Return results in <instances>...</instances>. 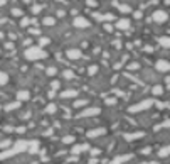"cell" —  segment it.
<instances>
[{
  "label": "cell",
  "instance_id": "obj_1",
  "mask_svg": "<svg viewBox=\"0 0 170 164\" xmlns=\"http://www.w3.org/2000/svg\"><path fill=\"white\" fill-rule=\"evenodd\" d=\"M24 56H25V59H29V61H39V59H44V58L47 56V53H46L42 48H35L34 46V48L25 49Z\"/></svg>",
  "mask_w": 170,
  "mask_h": 164
},
{
  "label": "cell",
  "instance_id": "obj_2",
  "mask_svg": "<svg viewBox=\"0 0 170 164\" xmlns=\"http://www.w3.org/2000/svg\"><path fill=\"white\" fill-rule=\"evenodd\" d=\"M152 105H153V100L148 98V100H143V102H138L135 105H131L128 108V112L130 113H138V112H143V110H148Z\"/></svg>",
  "mask_w": 170,
  "mask_h": 164
},
{
  "label": "cell",
  "instance_id": "obj_3",
  "mask_svg": "<svg viewBox=\"0 0 170 164\" xmlns=\"http://www.w3.org/2000/svg\"><path fill=\"white\" fill-rule=\"evenodd\" d=\"M73 26L76 29H86V27H89V21L86 17H83V15H76L74 21H73Z\"/></svg>",
  "mask_w": 170,
  "mask_h": 164
},
{
  "label": "cell",
  "instance_id": "obj_4",
  "mask_svg": "<svg viewBox=\"0 0 170 164\" xmlns=\"http://www.w3.org/2000/svg\"><path fill=\"white\" fill-rule=\"evenodd\" d=\"M153 21H155L157 24H163V22L169 21V14H167L165 10H155V12H153Z\"/></svg>",
  "mask_w": 170,
  "mask_h": 164
},
{
  "label": "cell",
  "instance_id": "obj_5",
  "mask_svg": "<svg viewBox=\"0 0 170 164\" xmlns=\"http://www.w3.org/2000/svg\"><path fill=\"white\" fill-rule=\"evenodd\" d=\"M155 68H157V71H160V73H169L170 71V61H167V59H158V61L155 63Z\"/></svg>",
  "mask_w": 170,
  "mask_h": 164
},
{
  "label": "cell",
  "instance_id": "obj_6",
  "mask_svg": "<svg viewBox=\"0 0 170 164\" xmlns=\"http://www.w3.org/2000/svg\"><path fill=\"white\" fill-rule=\"evenodd\" d=\"M99 113H101V110L98 108V107H93V108L83 110L81 113H79V117H95V115H99Z\"/></svg>",
  "mask_w": 170,
  "mask_h": 164
},
{
  "label": "cell",
  "instance_id": "obj_7",
  "mask_svg": "<svg viewBox=\"0 0 170 164\" xmlns=\"http://www.w3.org/2000/svg\"><path fill=\"white\" fill-rule=\"evenodd\" d=\"M142 137H145V132H131V134H125V140L133 142V140H138Z\"/></svg>",
  "mask_w": 170,
  "mask_h": 164
},
{
  "label": "cell",
  "instance_id": "obj_8",
  "mask_svg": "<svg viewBox=\"0 0 170 164\" xmlns=\"http://www.w3.org/2000/svg\"><path fill=\"white\" fill-rule=\"evenodd\" d=\"M130 26H131L130 19H120V21H116V29H120V31H126V29H130Z\"/></svg>",
  "mask_w": 170,
  "mask_h": 164
},
{
  "label": "cell",
  "instance_id": "obj_9",
  "mask_svg": "<svg viewBox=\"0 0 170 164\" xmlns=\"http://www.w3.org/2000/svg\"><path fill=\"white\" fill-rule=\"evenodd\" d=\"M104 134H106V130L103 129V127H99V129H93V130H89V132H88V137H89V139H96V137L104 135Z\"/></svg>",
  "mask_w": 170,
  "mask_h": 164
},
{
  "label": "cell",
  "instance_id": "obj_10",
  "mask_svg": "<svg viewBox=\"0 0 170 164\" xmlns=\"http://www.w3.org/2000/svg\"><path fill=\"white\" fill-rule=\"evenodd\" d=\"M69 59H79L81 58V51L79 49H68V53H66Z\"/></svg>",
  "mask_w": 170,
  "mask_h": 164
},
{
  "label": "cell",
  "instance_id": "obj_11",
  "mask_svg": "<svg viewBox=\"0 0 170 164\" xmlns=\"http://www.w3.org/2000/svg\"><path fill=\"white\" fill-rule=\"evenodd\" d=\"M96 19L101 22H109V21H115V15L113 14H95Z\"/></svg>",
  "mask_w": 170,
  "mask_h": 164
},
{
  "label": "cell",
  "instance_id": "obj_12",
  "mask_svg": "<svg viewBox=\"0 0 170 164\" xmlns=\"http://www.w3.org/2000/svg\"><path fill=\"white\" fill-rule=\"evenodd\" d=\"M158 44L165 49H170V36H162V37L158 39Z\"/></svg>",
  "mask_w": 170,
  "mask_h": 164
},
{
  "label": "cell",
  "instance_id": "obj_13",
  "mask_svg": "<svg viewBox=\"0 0 170 164\" xmlns=\"http://www.w3.org/2000/svg\"><path fill=\"white\" fill-rule=\"evenodd\" d=\"M73 96H78V90H64V91H61V98H73Z\"/></svg>",
  "mask_w": 170,
  "mask_h": 164
},
{
  "label": "cell",
  "instance_id": "obj_14",
  "mask_svg": "<svg viewBox=\"0 0 170 164\" xmlns=\"http://www.w3.org/2000/svg\"><path fill=\"white\" fill-rule=\"evenodd\" d=\"M131 159V154H126V156H118V157H115L113 161H111V164H121V163H125V161H130Z\"/></svg>",
  "mask_w": 170,
  "mask_h": 164
},
{
  "label": "cell",
  "instance_id": "obj_15",
  "mask_svg": "<svg viewBox=\"0 0 170 164\" xmlns=\"http://www.w3.org/2000/svg\"><path fill=\"white\" fill-rule=\"evenodd\" d=\"M88 149H89L88 144H81V145H74V147L71 149V152H73V154H79V152H83V150H88Z\"/></svg>",
  "mask_w": 170,
  "mask_h": 164
},
{
  "label": "cell",
  "instance_id": "obj_16",
  "mask_svg": "<svg viewBox=\"0 0 170 164\" xmlns=\"http://www.w3.org/2000/svg\"><path fill=\"white\" fill-rule=\"evenodd\" d=\"M29 96H30V93H29L27 90H22V91H19V93H17L19 102H25V100H29Z\"/></svg>",
  "mask_w": 170,
  "mask_h": 164
},
{
  "label": "cell",
  "instance_id": "obj_17",
  "mask_svg": "<svg viewBox=\"0 0 170 164\" xmlns=\"http://www.w3.org/2000/svg\"><path fill=\"white\" fill-rule=\"evenodd\" d=\"M167 156H170V145L163 147L162 150H158V157H167Z\"/></svg>",
  "mask_w": 170,
  "mask_h": 164
},
{
  "label": "cell",
  "instance_id": "obj_18",
  "mask_svg": "<svg viewBox=\"0 0 170 164\" xmlns=\"http://www.w3.org/2000/svg\"><path fill=\"white\" fill-rule=\"evenodd\" d=\"M152 93H153V95H155V96L162 95V93H163V88H162V86H160V85H155V86L152 88Z\"/></svg>",
  "mask_w": 170,
  "mask_h": 164
},
{
  "label": "cell",
  "instance_id": "obj_19",
  "mask_svg": "<svg viewBox=\"0 0 170 164\" xmlns=\"http://www.w3.org/2000/svg\"><path fill=\"white\" fill-rule=\"evenodd\" d=\"M5 83H8V75L7 73H4V71H0V86L5 85Z\"/></svg>",
  "mask_w": 170,
  "mask_h": 164
},
{
  "label": "cell",
  "instance_id": "obj_20",
  "mask_svg": "<svg viewBox=\"0 0 170 164\" xmlns=\"http://www.w3.org/2000/svg\"><path fill=\"white\" fill-rule=\"evenodd\" d=\"M20 107V102L17 100V102H14V103H8V105H5V110H14V108H19Z\"/></svg>",
  "mask_w": 170,
  "mask_h": 164
},
{
  "label": "cell",
  "instance_id": "obj_21",
  "mask_svg": "<svg viewBox=\"0 0 170 164\" xmlns=\"http://www.w3.org/2000/svg\"><path fill=\"white\" fill-rule=\"evenodd\" d=\"M54 17H44V21H42V24L44 26H54Z\"/></svg>",
  "mask_w": 170,
  "mask_h": 164
},
{
  "label": "cell",
  "instance_id": "obj_22",
  "mask_svg": "<svg viewBox=\"0 0 170 164\" xmlns=\"http://www.w3.org/2000/svg\"><path fill=\"white\" fill-rule=\"evenodd\" d=\"M62 76H64V78H74V73H73V71H71V69H66V71H62Z\"/></svg>",
  "mask_w": 170,
  "mask_h": 164
},
{
  "label": "cell",
  "instance_id": "obj_23",
  "mask_svg": "<svg viewBox=\"0 0 170 164\" xmlns=\"http://www.w3.org/2000/svg\"><path fill=\"white\" fill-rule=\"evenodd\" d=\"M62 142H64V144H73V142H74V137H73V135H66L64 139H62Z\"/></svg>",
  "mask_w": 170,
  "mask_h": 164
},
{
  "label": "cell",
  "instance_id": "obj_24",
  "mask_svg": "<svg viewBox=\"0 0 170 164\" xmlns=\"http://www.w3.org/2000/svg\"><path fill=\"white\" fill-rule=\"evenodd\" d=\"M98 73V66H89L88 68V75H96Z\"/></svg>",
  "mask_w": 170,
  "mask_h": 164
},
{
  "label": "cell",
  "instance_id": "obj_25",
  "mask_svg": "<svg viewBox=\"0 0 170 164\" xmlns=\"http://www.w3.org/2000/svg\"><path fill=\"white\" fill-rule=\"evenodd\" d=\"M99 154H101V150L98 149V147H95V149H91V156H93V157H98Z\"/></svg>",
  "mask_w": 170,
  "mask_h": 164
},
{
  "label": "cell",
  "instance_id": "obj_26",
  "mask_svg": "<svg viewBox=\"0 0 170 164\" xmlns=\"http://www.w3.org/2000/svg\"><path fill=\"white\" fill-rule=\"evenodd\" d=\"M56 73H57V69H56L54 66H51V68H47V75H49V76H54Z\"/></svg>",
  "mask_w": 170,
  "mask_h": 164
},
{
  "label": "cell",
  "instance_id": "obj_27",
  "mask_svg": "<svg viewBox=\"0 0 170 164\" xmlns=\"http://www.w3.org/2000/svg\"><path fill=\"white\" fill-rule=\"evenodd\" d=\"M86 103H88L86 100H78V102H74V107L78 108V107H83V105H86Z\"/></svg>",
  "mask_w": 170,
  "mask_h": 164
},
{
  "label": "cell",
  "instance_id": "obj_28",
  "mask_svg": "<svg viewBox=\"0 0 170 164\" xmlns=\"http://www.w3.org/2000/svg\"><path fill=\"white\" fill-rule=\"evenodd\" d=\"M138 68H140L138 63H131V64H128V69H131V71H133V69H138Z\"/></svg>",
  "mask_w": 170,
  "mask_h": 164
},
{
  "label": "cell",
  "instance_id": "obj_29",
  "mask_svg": "<svg viewBox=\"0 0 170 164\" xmlns=\"http://www.w3.org/2000/svg\"><path fill=\"white\" fill-rule=\"evenodd\" d=\"M118 9H120L121 12H130V10H131V9L128 7V5H118Z\"/></svg>",
  "mask_w": 170,
  "mask_h": 164
},
{
  "label": "cell",
  "instance_id": "obj_30",
  "mask_svg": "<svg viewBox=\"0 0 170 164\" xmlns=\"http://www.w3.org/2000/svg\"><path fill=\"white\" fill-rule=\"evenodd\" d=\"M49 112V113H54L56 112V105H52V103H51V105H47V108H46Z\"/></svg>",
  "mask_w": 170,
  "mask_h": 164
},
{
  "label": "cell",
  "instance_id": "obj_31",
  "mask_svg": "<svg viewBox=\"0 0 170 164\" xmlns=\"http://www.w3.org/2000/svg\"><path fill=\"white\" fill-rule=\"evenodd\" d=\"M39 42H41V46H47V44H49V42H51V41H49L47 37H42V39H41V41H39Z\"/></svg>",
  "mask_w": 170,
  "mask_h": 164
},
{
  "label": "cell",
  "instance_id": "obj_32",
  "mask_svg": "<svg viewBox=\"0 0 170 164\" xmlns=\"http://www.w3.org/2000/svg\"><path fill=\"white\" fill-rule=\"evenodd\" d=\"M160 127H165V129H169V127H170V118H169V120H165V122H163ZM160 127H157V129H160Z\"/></svg>",
  "mask_w": 170,
  "mask_h": 164
},
{
  "label": "cell",
  "instance_id": "obj_33",
  "mask_svg": "<svg viewBox=\"0 0 170 164\" xmlns=\"http://www.w3.org/2000/svg\"><path fill=\"white\" fill-rule=\"evenodd\" d=\"M12 14H14L15 17H20V15H22V10H19V9H14V10H12Z\"/></svg>",
  "mask_w": 170,
  "mask_h": 164
},
{
  "label": "cell",
  "instance_id": "obj_34",
  "mask_svg": "<svg viewBox=\"0 0 170 164\" xmlns=\"http://www.w3.org/2000/svg\"><path fill=\"white\" fill-rule=\"evenodd\" d=\"M51 86H52V90H57L59 88V81H52L51 83Z\"/></svg>",
  "mask_w": 170,
  "mask_h": 164
},
{
  "label": "cell",
  "instance_id": "obj_35",
  "mask_svg": "<svg viewBox=\"0 0 170 164\" xmlns=\"http://www.w3.org/2000/svg\"><path fill=\"white\" fill-rule=\"evenodd\" d=\"M152 152V149L150 147H145V149H142V154H150Z\"/></svg>",
  "mask_w": 170,
  "mask_h": 164
},
{
  "label": "cell",
  "instance_id": "obj_36",
  "mask_svg": "<svg viewBox=\"0 0 170 164\" xmlns=\"http://www.w3.org/2000/svg\"><path fill=\"white\" fill-rule=\"evenodd\" d=\"M88 164H98V159H96V157H91Z\"/></svg>",
  "mask_w": 170,
  "mask_h": 164
},
{
  "label": "cell",
  "instance_id": "obj_37",
  "mask_svg": "<svg viewBox=\"0 0 170 164\" xmlns=\"http://www.w3.org/2000/svg\"><path fill=\"white\" fill-rule=\"evenodd\" d=\"M96 4H98V2H96V0H88V5H91V7H95Z\"/></svg>",
  "mask_w": 170,
  "mask_h": 164
},
{
  "label": "cell",
  "instance_id": "obj_38",
  "mask_svg": "<svg viewBox=\"0 0 170 164\" xmlns=\"http://www.w3.org/2000/svg\"><path fill=\"white\" fill-rule=\"evenodd\" d=\"M29 24V19L27 17H24V19H22V26H27Z\"/></svg>",
  "mask_w": 170,
  "mask_h": 164
},
{
  "label": "cell",
  "instance_id": "obj_39",
  "mask_svg": "<svg viewBox=\"0 0 170 164\" xmlns=\"http://www.w3.org/2000/svg\"><path fill=\"white\" fill-rule=\"evenodd\" d=\"M5 4V0H0V5H4Z\"/></svg>",
  "mask_w": 170,
  "mask_h": 164
},
{
  "label": "cell",
  "instance_id": "obj_40",
  "mask_svg": "<svg viewBox=\"0 0 170 164\" xmlns=\"http://www.w3.org/2000/svg\"><path fill=\"white\" fill-rule=\"evenodd\" d=\"M165 4H167V5H170V0H165Z\"/></svg>",
  "mask_w": 170,
  "mask_h": 164
},
{
  "label": "cell",
  "instance_id": "obj_41",
  "mask_svg": "<svg viewBox=\"0 0 170 164\" xmlns=\"http://www.w3.org/2000/svg\"><path fill=\"white\" fill-rule=\"evenodd\" d=\"M148 164H158V163H155V161H153V163H148Z\"/></svg>",
  "mask_w": 170,
  "mask_h": 164
},
{
  "label": "cell",
  "instance_id": "obj_42",
  "mask_svg": "<svg viewBox=\"0 0 170 164\" xmlns=\"http://www.w3.org/2000/svg\"><path fill=\"white\" fill-rule=\"evenodd\" d=\"M140 164H148V163H140Z\"/></svg>",
  "mask_w": 170,
  "mask_h": 164
},
{
  "label": "cell",
  "instance_id": "obj_43",
  "mask_svg": "<svg viewBox=\"0 0 170 164\" xmlns=\"http://www.w3.org/2000/svg\"><path fill=\"white\" fill-rule=\"evenodd\" d=\"M169 90H170V81H169Z\"/></svg>",
  "mask_w": 170,
  "mask_h": 164
}]
</instances>
